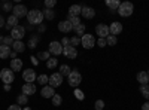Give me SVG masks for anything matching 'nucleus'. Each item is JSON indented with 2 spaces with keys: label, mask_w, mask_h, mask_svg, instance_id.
Listing matches in <instances>:
<instances>
[{
  "label": "nucleus",
  "mask_w": 149,
  "mask_h": 110,
  "mask_svg": "<svg viewBox=\"0 0 149 110\" xmlns=\"http://www.w3.org/2000/svg\"><path fill=\"white\" fill-rule=\"evenodd\" d=\"M74 97H76L78 100H84L85 98V95H84V92L81 89H74Z\"/></svg>",
  "instance_id": "nucleus-40"
},
{
  "label": "nucleus",
  "mask_w": 149,
  "mask_h": 110,
  "mask_svg": "<svg viewBox=\"0 0 149 110\" xmlns=\"http://www.w3.org/2000/svg\"><path fill=\"white\" fill-rule=\"evenodd\" d=\"M22 79L26 80L27 83H33V82L37 79V76H36L34 70H31V68H27V70H24V71H22Z\"/></svg>",
  "instance_id": "nucleus-10"
},
{
  "label": "nucleus",
  "mask_w": 149,
  "mask_h": 110,
  "mask_svg": "<svg viewBox=\"0 0 149 110\" xmlns=\"http://www.w3.org/2000/svg\"><path fill=\"white\" fill-rule=\"evenodd\" d=\"M3 24H5V18L0 15V27H3Z\"/></svg>",
  "instance_id": "nucleus-47"
},
{
  "label": "nucleus",
  "mask_w": 149,
  "mask_h": 110,
  "mask_svg": "<svg viewBox=\"0 0 149 110\" xmlns=\"http://www.w3.org/2000/svg\"><path fill=\"white\" fill-rule=\"evenodd\" d=\"M2 9L6 12H10V10H14V6H12L10 2H5V3H2Z\"/></svg>",
  "instance_id": "nucleus-33"
},
{
  "label": "nucleus",
  "mask_w": 149,
  "mask_h": 110,
  "mask_svg": "<svg viewBox=\"0 0 149 110\" xmlns=\"http://www.w3.org/2000/svg\"><path fill=\"white\" fill-rule=\"evenodd\" d=\"M43 17H45L46 19H52V18L55 17V14H54L52 9H45V10H43Z\"/></svg>",
  "instance_id": "nucleus-27"
},
{
  "label": "nucleus",
  "mask_w": 149,
  "mask_h": 110,
  "mask_svg": "<svg viewBox=\"0 0 149 110\" xmlns=\"http://www.w3.org/2000/svg\"><path fill=\"white\" fill-rule=\"evenodd\" d=\"M69 21L72 22L73 28L76 27V26H79V24H81V19H79V17H70V15H69Z\"/></svg>",
  "instance_id": "nucleus-30"
},
{
  "label": "nucleus",
  "mask_w": 149,
  "mask_h": 110,
  "mask_svg": "<svg viewBox=\"0 0 149 110\" xmlns=\"http://www.w3.org/2000/svg\"><path fill=\"white\" fill-rule=\"evenodd\" d=\"M63 54H64V57H67V58H70V59H74V58L78 57V51H76V48L72 46V45H69V46H64V48H63Z\"/></svg>",
  "instance_id": "nucleus-9"
},
{
  "label": "nucleus",
  "mask_w": 149,
  "mask_h": 110,
  "mask_svg": "<svg viewBox=\"0 0 149 110\" xmlns=\"http://www.w3.org/2000/svg\"><path fill=\"white\" fill-rule=\"evenodd\" d=\"M37 40H39V36H34V37H31V39H30V42H29V46H30V48H36Z\"/></svg>",
  "instance_id": "nucleus-39"
},
{
  "label": "nucleus",
  "mask_w": 149,
  "mask_h": 110,
  "mask_svg": "<svg viewBox=\"0 0 149 110\" xmlns=\"http://www.w3.org/2000/svg\"><path fill=\"white\" fill-rule=\"evenodd\" d=\"M51 101H52V104H54L55 107H58V106L61 104V101H63V100H61V95L55 94V95L52 97V98H51Z\"/></svg>",
  "instance_id": "nucleus-29"
},
{
  "label": "nucleus",
  "mask_w": 149,
  "mask_h": 110,
  "mask_svg": "<svg viewBox=\"0 0 149 110\" xmlns=\"http://www.w3.org/2000/svg\"><path fill=\"white\" fill-rule=\"evenodd\" d=\"M81 45L85 48V49H91V48H94V45H95L94 36H91V34H84L82 37H81Z\"/></svg>",
  "instance_id": "nucleus-5"
},
{
  "label": "nucleus",
  "mask_w": 149,
  "mask_h": 110,
  "mask_svg": "<svg viewBox=\"0 0 149 110\" xmlns=\"http://www.w3.org/2000/svg\"><path fill=\"white\" fill-rule=\"evenodd\" d=\"M8 110H22V109H21L18 104H17V106H15V104H12V106H9V107H8Z\"/></svg>",
  "instance_id": "nucleus-44"
},
{
  "label": "nucleus",
  "mask_w": 149,
  "mask_h": 110,
  "mask_svg": "<svg viewBox=\"0 0 149 110\" xmlns=\"http://www.w3.org/2000/svg\"><path fill=\"white\" fill-rule=\"evenodd\" d=\"M61 83H63V76H61L60 73H52L51 77H49V86H52L55 89Z\"/></svg>",
  "instance_id": "nucleus-8"
},
{
  "label": "nucleus",
  "mask_w": 149,
  "mask_h": 110,
  "mask_svg": "<svg viewBox=\"0 0 149 110\" xmlns=\"http://www.w3.org/2000/svg\"><path fill=\"white\" fill-rule=\"evenodd\" d=\"M31 61H33V64H37V59L34 57H31Z\"/></svg>",
  "instance_id": "nucleus-50"
},
{
  "label": "nucleus",
  "mask_w": 149,
  "mask_h": 110,
  "mask_svg": "<svg viewBox=\"0 0 149 110\" xmlns=\"http://www.w3.org/2000/svg\"><path fill=\"white\" fill-rule=\"evenodd\" d=\"M27 101H29V97H27V95H24V94H21V95L17 97V103H18V106H26Z\"/></svg>",
  "instance_id": "nucleus-26"
},
{
  "label": "nucleus",
  "mask_w": 149,
  "mask_h": 110,
  "mask_svg": "<svg viewBox=\"0 0 149 110\" xmlns=\"http://www.w3.org/2000/svg\"><path fill=\"white\" fill-rule=\"evenodd\" d=\"M95 43H98V46H100V48H104L107 43H106V39H98Z\"/></svg>",
  "instance_id": "nucleus-43"
},
{
  "label": "nucleus",
  "mask_w": 149,
  "mask_h": 110,
  "mask_svg": "<svg viewBox=\"0 0 149 110\" xmlns=\"http://www.w3.org/2000/svg\"><path fill=\"white\" fill-rule=\"evenodd\" d=\"M109 31H110V34L112 36H118V34H121L122 33V24L121 22H112L110 24V27H109Z\"/></svg>",
  "instance_id": "nucleus-13"
},
{
  "label": "nucleus",
  "mask_w": 149,
  "mask_h": 110,
  "mask_svg": "<svg viewBox=\"0 0 149 110\" xmlns=\"http://www.w3.org/2000/svg\"><path fill=\"white\" fill-rule=\"evenodd\" d=\"M137 80H139L140 85H148V82H149L148 73H146V71H139V73H137Z\"/></svg>",
  "instance_id": "nucleus-19"
},
{
  "label": "nucleus",
  "mask_w": 149,
  "mask_h": 110,
  "mask_svg": "<svg viewBox=\"0 0 149 110\" xmlns=\"http://www.w3.org/2000/svg\"><path fill=\"white\" fill-rule=\"evenodd\" d=\"M3 39H5L3 36H0V45H3Z\"/></svg>",
  "instance_id": "nucleus-51"
},
{
  "label": "nucleus",
  "mask_w": 149,
  "mask_h": 110,
  "mask_svg": "<svg viewBox=\"0 0 149 110\" xmlns=\"http://www.w3.org/2000/svg\"><path fill=\"white\" fill-rule=\"evenodd\" d=\"M140 92L143 94V97L148 98V95H149V86L148 85H140Z\"/></svg>",
  "instance_id": "nucleus-35"
},
{
  "label": "nucleus",
  "mask_w": 149,
  "mask_h": 110,
  "mask_svg": "<svg viewBox=\"0 0 149 110\" xmlns=\"http://www.w3.org/2000/svg\"><path fill=\"white\" fill-rule=\"evenodd\" d=\"M36 92V86H34V83H24L22 85V94L24 95H33Z\"/></svg>",
  "instance_id": "nucleus-16"
},
{
  "label": "nucleus",
  "mask_w": 149,
  "mask_h": 110,
  "mask_svg": "<svg viewBox=\"0 0 149 110\" xmlns=\"http://www.w3.org/2000/svg\"><path fill=\"white\" fill-rule=\"evenodd\" d=\"M81 14H82V17H84V18H86V19H91V18H94V15H95V10H94L93 8L84 6Z\"/></svg>",
  "instance_id": "nucleus-17"
},
{
  "label": "nucleus",
  "mask_w": 149,
  "mask_h": 110,
  "mask_svg": "<svg viewBox=\"0 0 149 110\" xmlns=\"http://www.w3.org/2000/svg\"><path fill=\"white\" fill-rule=\"evenodd\" d=\"M0 79L3 80V83L10 85L12 82H14V79H15V75H14V71H12L10 68H3V70H0Z\"/></svg>",
  "instance_id": "nucleus-4"
},
{
  "label": "nucleus",
  "mask_w": 149,
  "mask_h": 110,
  "mask_svg": "<svg viewBox=\"0 0 149 110\" xmlns=\"http://www.w3.org/2000/svg\"><path fill=\"white\" fill-rule=\"evenodd\" d=\"M49 52L54 54V55L63 54V45H61L60 42H51L49 43Z\"/></svg>",
  "instance_id": "nucleus-12"
},
{
  "label": "nucleus",
  "mask_w": 149,
  "mask_h": 110,
  "mask_svg": "<svg viewBox=\"0 0 149 110\" xmlns=\"http://www.w3.org/2000/svg\"><path fill=\"white\" fill-rule=\"evenodd\" d=\"M22 110H30V109H29V107H24V109H22Z\"/></svg>",
  "instance_id": "nucleus-52"
},
{
  "label": "nucleus",
  "mask_w": 149,
  "mask_h": 110,
  "mask_svg": "<svg viewBox=\"0 0 149 110\" xmlns=\"http://www.w3.org/2000/svg\"><path fill=\"white\" fill-rule=\"evenodd\" d=\"M6 22H8V24H6V27L12 30L14 27H17V26H18V18H17L15 15H10V17L6 19Z\"/></svg>",
  "instance_id": "nucleus-23"
},
{
  "label": "nucleus",
  "mask_w": 149,
  "mask_h": 110,
  "mask_svg": "<svg viewBox=\"0 0 149 110\" xmlns=\"http://www.w3.org/2000/svg\"><path fill=\"white\" fill-rule=\"evenodd\" d=\"M12 48H14V51L18 54V52H24V49H26V45H24L22 40H15L14 45H12Z\"/></svg>",
  "instance_id": "nucleus-22"
},
{
  "label": "nucleus",
  "mask_w": 149,
  "mask_h": 110,
  "mask_svg": "<svg viewBox=\"0 0 149 110\" xmlns=\"http://www.w3.org/2000/svg\"><path fill=\"white\" fill-rule=\"evenodd\" d=\"M55 5H57V2H55V0H46V2H45V6H46V9H52Z\"/></svg>",
  "instance_id": "nucleus-37"
},
{
  "label": "nucleus",
  "mask_w": 149,
  "mask_h": 110,
  "mask_svg": "<svg viewBox=\"0 0 149 110\" xmlns=\"http://www.w3.org/2000/svg\"><path fill=\"white\" fill-rule=\"evenodd\" d=\"M5 89L6 91H10V85H5Z\"/></svg>",
  "instance_id": "nucleus-49"
},
{
  "label": "nucleus",
  "mask_w": 149,
  "mask_h": 110,
  "mask_svg": "<svg viewBox=\"0 0 149 110\" xmlns=\"http://www.w3.org/2000/svg\"><path fill=\"white\" fill-rule=\"evenodd\" d=\"M39 58L48 61V59H49V52H40V54H39Z\"/></svg>",
  "instance_id": "nucleus-42"
},
{
  "label": "nucleus",
  "mask_w": 149,
  "mask_h": 110,
  "mask_svg": "<svg viewBox=\"0 0 149 110\" xmlns=\"http://www.w3.org/2000/svg\"><path fill=\"white\" fill-rule=\"evenodd\" d=\"M10 55V46H6V45H0V58L5 59Z\"/></svg>",
  "instance_id": "nucleus-21"
},
{
  "label": "nucleus",
  "mask_w": 149,
  "mask_h": 110,
  "mask_svg": "<svg viewBox=\"0 0 149 110\" xmlns=\"http://www.w3.org/2000/svg\"><path fill=\"white\" fill-rule=\"evenodd\" d=\"M12 12H14V14H12V15H15L17 18H22V17H27V14H29V12H27V8L24 6V5H17V6L14 8V10H12Z\"/></svg>",
  "instance_id": "nucleus-11"
},
{
  "label": "nucleus",
  "mask_w": 149,
  "mask_h": 110,
  "mask_svg": "<svg viewBox=\"0 0 149 110\" xmlns=\"http://www.w3.org/2000/svg\"><path fill=\"white\" fill-rule=\"evenodd\" d=\"M58 30H60L61 33H69V31L73 30V26H72V22H70L69 19H66V21H61V22L58 24Z\"/></svg>",
  "instance_id": "nucleus-14"
},
{
  "label": "nucleus",
  "mask_w": 149,
  "mask_h": 110,
  "mask_svg": "<svg viewBox=\"0 0 149 110\" xmlns=\"http://www.w3.org/2000/svg\"><path fill=\"white\" fill-rule=\"evenodd\" d=\"M79 43H81V39H79V37H76V36H73V37L70 39V45H72V46H74V48H76Z\"/></svg>",
  "instance_id": "nucleus-36"
},
{
  "label": "nucleus",
  "mask_w": 149,
  "mask_h": 110,
  "mask_svg": "<svg viewBox=\"0 0 149 110\" xmlns=\"http://www.w3.org/2000/svg\"><path fill=\"white\" fill-rule=\"evenodd\" d=\"M116 36H107V37H106V43L109 45V46H115L116 45Z\"/></svg>",
  "instance_id": "nucleus-28"
},
{
  "label": "nucleus",
  "mask_w": 149,
  "mask_h": 110,
  "mask_svg": "<svg viewBox=\"0 0 149 110\" xmlns=\"http://www.w3.org/2000/svg\"><path fill=\"white\" fill-rule=\"evenodd\" d=\"M67 79H69V85H70V86H73V88L79 86L81 82H82V76H81V73L78 70H72V73L69 75Z\"/></svg>",
  "instance_id": "nucleus-3"
},
{
  "label": "nucleus",
  "mask_w": 149,
  "mask_h": 110,
  "mask_svg": "<svg viewBox=\"0 0 149 110\" xmlns=\"http://www.w3.org/2000/svg\"><path fill=\"white\" fill-rule=\"evenodd\" d=\"M74 31H76V34H79V36H84L85 34V26L84 24H79V26L74 27Z\"/></svg>",
  "instance_id": "nucleus-31"
},
{
  "label": "nucleus",
  "mask_w": 149,
  "mask_h": 110,
  "mask_svg": "<svg viewBox=\"0 0 149 110\" xmlns=\"http://www.w3.org/2000/svg\"><path fill=\"white\" fill-rule=\"evenodd\" d=\"M43 18H45V17H43V12L37 10V9H33V10H30L29 14H27V19H29L30 24H33V26H36V24H40Z\"/></svg>",
  "instance_id": "nucleus-1"
},
{
  "label": "nucleus",
  "mask_w": 149,
  "mask_h": 110,
  "mask_svg": "<svg viewBox=\"0 0 149 110\" xmlns=\"http://www.w3.org/2000/svg\"><path fill=\"white\" fill-rule=\"evenodd\" d=\"M22 68V61L15 58V59H10V70L12 71H19Z\"/></svg>",
  "instance_id": "nucleus-18"
},
{
  "label": "nucleus",
  "mask_w": 149,
  "mask_h": 110,
  "mask_svg": "<svg viewBox=\"0 0 149 110\" xmlns=\"http://www.w3.org/2000/svg\"><path fill=\"white\" fill-rule=\"evenodd\" d=\"M24 36H26V28L21 27V26L14 27V28H12V31H10V37L14 39V42L15 40H21Z\"/></svg>",
  "instance_id": "nucleus-6"
},
{
  "label": "nucleus",
  "mask_w": 149,
  "mask_h": 110,
  "mask_svg": "<svg viewBox=\"0 0 149 110\" xmlns=\"http://www.w3.org/2000/svg\"><path fill=\"white\" fill-rule=\"evenodd\" d=\"M95 33H97V36H98V39H106L107 36L110 34L109 27L106 26V24H98V26L95 27Z\"/></svg>",
  "instance_id": "nucleus-7"
},
{
  "label": "nucleus",
  "mask_w": 149,
  "mask_h": 110,
  "mask_svg": "<svg viewBox=\"0 0 149 110\" xmlns=\"http://www.w3.org/2000/svg\"><path fill=\"white\" fill-rule=\"evenodd\" d=\"M81 12H82V6H79V5H72L70 9H69V15H70V17H78Z\"/></svg>",
  "instance_id": "nucleus-20"
},
{
  "label": "nucleus",
  "mask_w": 149,
  "mask_h": 110,
  "mask_svg": "<svg viewBox=\"0 0 149 110\" xmlns=\"http://www.w3.org/2000/svg\"><path fill=\"white\" fill-rule=\"evenodd\" d=\"M119 5H121L119 0H107V2H106V6H107L110 10H118Z\"/></svg>",
  "instance_id": "nucleus-24"
},
{
  "label": "nucleus",
  "mask_w": 149,
  "mask_h": 110,
  "mask_svg": "<svg viewBox=\"0 0 149 110\" xmlns=\"http://www.w3.org/2000/svg\"><path fill=\"white\" fill-rule=\"evenodd\" d=\"M61 45H63V48H64V46H69V45H70V40H69L67 37H64L63 42H61Z\"/></svg>",
  "instance_id": "nucleus-45"
},
{
  "label": "nucleus",
  "mask_w": 149,
  "mask_h": 110,
  "mask_svg": "<svg viewBox=\"0 0 149 110\" xmlns=\"http://www.w3.org/2000/svg\"><path fill=\"white\" fill-rule=\"evenodd\" d=\"M57 63H58L57 58H49V59L46 61V67H48V68H54V67L57 66Z\"/></svg>",
  "instance_id": "nucleus-32"
},
{
  "label": "nucleus",
  "mask_w": 149,
  "mask_h": 110,
  "mask_svg": "<svg viewBox=\"0 0 149 110\" xmlns=\"http://www.w3.org/2000/svg\"><path fill=\"white\" fill-rule=\"evenodd\" d=\"M142 110H149V101H148V103H145V104L142 106Z\"/></svg>",
  "instance_id": "nucleus-46"
},
{
  "label": "nucleus",
  "mask_w": 149,
  "mask_h": 110,
  "mask_svg": "<svg viewBox=\"0 0 149 110\" xmlns=\"http://www.w3.org/2000/svg\"><path fill=\"white\" fill-rule=\"evenodd\" d=\"M40 94H42L43 98H52V97L55 95V91H54V88H52V86L46 85V86H43V88H42Z\"/></svg>",
  "instance_id": "nucleus-15"
},
{
  "label": "nucleus",
  "mask_w": 149,
  "mask_h": 110,
  "mask_svg": "<svg viewBox=\"0 0 149 110\" xmlns=\"http://www.w3.org/2000/svg\"><path fill=\"white\" fill-rule=\"evenodd\" d=\"M9 57H10L12 59H15V58H17V52H15V51H14V52H10V55H9Z\"/></svg>",
  "instance_id": "nucleus-48"
},
{
  "label": "nucleus",
  "mask_w": 149,
  "mask_h": 110,
  "mask_svg": "<svg viewBox=\"0 0 149 110\" xmlns=\"http://www.w3.org/2000/svg\"><path fill=\"white\" fill-rule=\"evenodd\" d=\"M133 12H134V6H133V3H130V2H124V3H121L119 8H118V14H119L121 17H130Z\"/></svg>",
  "instance_id": "nucleus-2"
},
{
  "label": "nucleus",
  "mask_w": 149,
  "mask_h": 110,
  "mask_svg": "<svg viewBox=\"0 0 149 110\" xmlns=\"http://www.w3.org/2000/svg\"><path fill=\"white\" fill-rule=\"evenodd\" d=\"M148 76H149V71H148Z\"/></svg>",
  "instance_id": "nucleus-53"
},
{
  "label": "nucleus",
  "mask_w": 149,
  "mask_h": 110,
  "mask_svg": "<svg viewBox=\"0 0 149 110\" xmlns=\"http://www.w3.org/2000/svg\"><path fill=\"white\" fill-rule=\"evenodd\" d=\"M70 73H72V70H70V67H69V66L63 64V66L60 67V75L63 76V77H64V76H67V77H69V75H70Z\"/></svg>",
  "instance_id": "nucleus-25"
},
{
  "label": "nucleus",
  "mask_w": 149,
  "mask_h": 110,
  "mask_svg": "<svg viewBox=\"0 0 149 110\" xmlns=\"http://www.w3.org/2000/svg\"><path fill=\"white\" fill-rule=\"evenodd\" d=\"M37 82H39L40 85H45V83H48V82H49V77H48L46 75H40L39 77H37Z\"/></svg>",
  "instance_id": "nucleus-34"
},
{
  "label": "nucleus",
  "mask_w": 149,
  "mask_h": 110,
  "mask_svg": "<svg viewBox=\"0 0 149 110\" xmlns=\"http://www.w3.org/2000/svg\"><path fill=\"white\" fill-rule=\"evenodd\" d=\"M3 45L12 46V45H14V39H12V37H5V39H3Z\"/></svg>",
  "instance_id": "nucleus-41"
},
{
  "label": "nucleus",
  "mask_w": 149,
  "mask_h": 110,
  "mask_svg": "<svg viewBox=\"0 0 149 110\" xmlns=\"http://www.w3.org/2000/svg\"><path fill=\"white\" fill-rule=\"evenodd\" d=\"M104 109V101L103 100H97L95 101V110H103Z\"/></svg>",
  "instance_id": "nucleus-38"
}]
</instances>
